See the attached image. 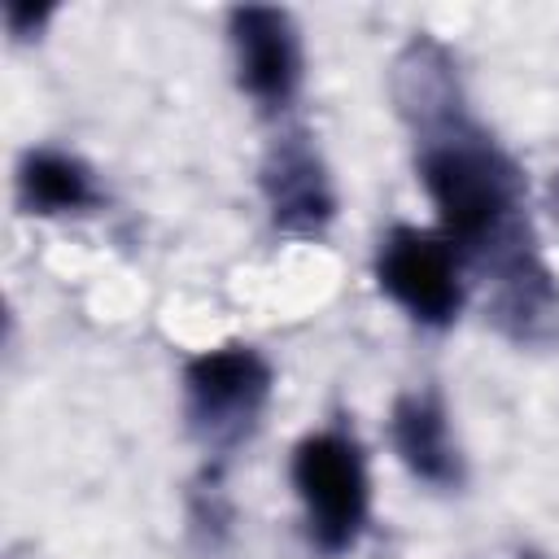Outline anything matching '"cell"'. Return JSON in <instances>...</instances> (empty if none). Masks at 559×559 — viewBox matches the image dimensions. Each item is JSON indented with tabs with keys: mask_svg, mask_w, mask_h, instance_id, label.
I'll list each match as a JSON object with an SVG mask.
<instances>
[{
	"mask_svg": "<svg viewBox=\"0 0 559 559\" xmlns=\"http://www.w3.org/2000/svg\"><path fill=\"white\" fill-rule=\"evenodd\" d=\"M389 92L415 148V175L437 210V231L485 284V319L511 345L555 341L559 280L533 231L524 170L476 118L454 52L415 31L393 57Z\"/></svg>",
	"mask_w": 559,
	"mask_h": 559,
	"instance_id": "1",
	"label": "cell"
},
{
	"mask_svg": "<svg viewBox=\"0 0 559 559\" xmlns=\"http://www.w3.org/2000/svg\"><path fill=\"white\" fill-rule=\"evenodd\" d=\"M52 13H57L52 4H31V0H4V4H0V22H4V31H9L13 44L39 39L44 26L52 22Z\"/></svg>",
	"mask_w": 559,
	"mask_h": 559,
	"instance_id": "9",
	"label": "cell"
},
{
	"mask_svg": "<svg viewBox=\"0 0 559 559\" xmlns=\"http://www.w3.org/2000/svg\"><path fill=\"white\" fill-rule=\"evenodd\" d=\"M515 559H550V555H542V550H533V546H524Z\"/></svg>",
	"mask_w": 559,
	"mask_h": 559,
	"instance_id": "10",
	"label": "cell"
},
{
	"mask_svg": "<svg viewBox=\"0 0 559 559\" xmlns=\"http://www.w3.org/2000/svg\"><path fill=\"white\" fill-rule=\"evenodd\" d=\"M227 48L236 87L258 105V114H288L306 83V48L297 17L280 4H236L227 13Z\"/></svg>",
	"mask_w": 559,
	"mask_h": 559,
	"instance_id": "5",
	"label": "cell"
},
{
	"mask_svg": "<svg viewBox=\"0 0 559 559\" xmlns=\"http://www.w3.org/2000/svg\"><path fill=\"white\" fill-rule=\"evenodd\" d=\"M389 445L397 463L437 493H459L467 485V459L450 424V406L437 384H411L389 406Z\"/></svg>",
	"mask_w": 559,
	"mask_h": 559,
	"instance_id": "7",
	"label": "cell"
},
{
	"mask_svg": "<svg viewBox=\"0 0 559 559\" xmlns=\"http://www.w3.org/2000/svg\"><path fill=\"white\" fill-rule=\"evenodd\" d=\"M13 197H17V210L31 214V218L92 214L105 201V192L96 183V170L79 153L57 148V144H39V148H26L17 157Z\"/></svg>",
	"mask_w": 559,
	"mask_h": 559,
	"instance_id": "8",
	"label": "cell"
},
{
	"mask_svg": "<svg viewBox=\"0 0 559 559\" xmlns=\"http://www.w3.org/2000/svg\"><path fill=\"white\" fill-rule=\"evenodd\" d=\"M271 393H275V367L249 341L201 349L179 371L183 428L214 459H227L258 432Z\"/></svg>",
	"mask_w": 559,
	"mask_h": 559,
	"instance_id": "3",
	"label": "cell"
},
{
	"mask_svg": "<svg viewBox=\"0 0 559 559\" xmlns=\"http://www.w3.org/2000/svg\"><path fill=\"white\" fill-rule=\"evenodd\" d=\"M258 192L280 236L314 240L336 218V183L323 148L306 127H284L258 162Z\"/></svg>",
	"mask_w": 559,
	"mask_h": 559,
	"instance_id": "6",
	"label": "cell"
},
{
	"mask_svg": "<svg viewBox=\"0 0 559 559\" xmlns=\"http://www.w3.org/2000/svg\"><path fill=\"white\" fill-rule=\"evenodd\" d=\"M463 258L441 231L415 227V223H393L371 258L376 288L419 328L445 332L459 323L463 301H467V280H463Z\"/></svg>",
	"mask_w": 559,
	"mask_h": 559,
	"instance_id": "4",
	"label": "cell"
},
{
	"mask_svg": "<svg viewBox=\"0 0 559 559\" xmlns=\"http://www.w3.org/2000/svg\"><path fill=\"white\" fill-rule=\"evenodd\" d=\"M288 480L301 507L306 546L319 559L349 555L371 524V472L349 428H314L293 445Z\"/></svg>",
	"mask_w": 559,
	"mask_h": 559,
	"instance_id": "2",
	"label": "cell"
}]
</instances>
